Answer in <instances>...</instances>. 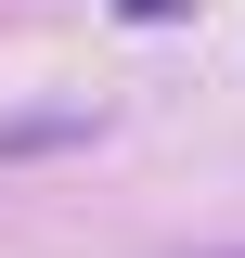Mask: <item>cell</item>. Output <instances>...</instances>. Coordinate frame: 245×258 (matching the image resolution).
Returning <instances> with one entry per match:
<instances>
[{
    "mask_svg": "<svg viewBox=\"0 0 245 258\" xmlns=\"http://www.w3.org/2000/svg\"><path fill=\"white\" fill-rule=\"evenodd\" d=\"M65 142H103V103H26V116H0V168L65 155Z\"/></svg>",
    "mask_w": 245,
    "mask_h": 258,
    "instance_id": "cell-1",
    "label": "cell"
}]
</instances>
